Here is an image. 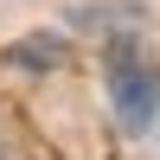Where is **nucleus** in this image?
<instances>
[{
	"label": "nucleus",
	"instance_id": "obj_2",
	"mask_svg": "<svg viewBox=\"0 0 160 160\" xmlns=\"http://www.w3.org/2000/svg\"><path fill=\"white\" fill-rule=\"evenodd\" d=\"M58 58H64L58 38H26V45H13V51H7L13 71H19V64H38V71H45V64H58Z\"/></svg>",
	"mask_w": 160,
	"mask_h": 160
},
{
	"label": "nucleus",
	"instance_id": "obj_3",
	"mask_svg": "<svg viewBox=\"0 0 160 160\" xmlns=\"http://www.w3.org/2000/svg\"><path fill=\"white\" fill-rule=\"evenodd\" d=\"M154 122H160V115H154Z\"/></svg>",
	"mask_w": 160,
	"mask_h": 160
},
{
	"label": "nucleus",
	"instance_id": "obj_1",
	"mask_svg": "<svg viewBox=\"0 0 160 160\" xmlns=\"http://www.w3.org/2000/svg\"><path fill=\"white\" fill-rule=\"evenodd\" d=\"M102 77H109V102L115 115H122L128 135H148L154 115H160V64L148 58V45L141 38H109V51H102Z\"/></svg>",
	"mask_w": 160,
	"mask_h": 160
}]
</instances>
